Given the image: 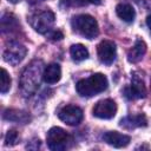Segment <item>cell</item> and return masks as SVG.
<instances>
[{
  "instance_id": "6da1fadb",
  "label": "cell",
  "mask_w": 151,
  "mask_h": 151,
  "mask_svg": "<svg viewBox=\"0 0 151 151\" xmlns=\"http://www.w3.org/2000/svg\"><path fill=\"white\" fill-rule=\"evenodd\" d=\"M42 63L40 60L32 61L22 72L20 77V88L25 96L34 93L40 84V77H42Z\"/></svg>"
},
{
  "instance_id": "7a4b0ae2",
  "label": "cell",
  "mask_w": 151,
  "mask_h": 151,
  "mask_svg": "<svg viewBox=\"0 0 151 151\" xmlns=\"http://www.w3.org/2000/svg\"><path fill=\"white\" fill-rule=\"evenodd\" d=\"M107 78L103 73H94L77 83L76 90L81 97H93L107 88Z\"/></svg>"
},
{
  "instance_id": "3957f363",
  "label": "cell",
  "mask_w": 151,
  "mask_h": 151,
  "mask_svg": "<svg viewBox=\"0 0 151 151\" xmlns=\"http://www.w3.org/2000/svg\"><path fill=\"white\" fill-rule=\"evenodd\" d=\"M71 25H72V28L77 33H79L80 35H83L87 39H93L99 33V27H98L97 20L88 14L74 15L71 20Z\"/></svg>"
},
{
  "instance_id": "277c9868",
  "label": "cell",
  "mask_w": 151,
  "mask_h": 151,
  "mask_svg": "<svg viewBox=\"0 0 151 151\" xmlns=\"http://www.w3.org/2000/svg\"><path fill=\"white\" fill-rule=\"evenodd\" d=\"M47 146L53 151H64L73 145V138L64 129L54 126L46 134Z\"/></svg>"
},
{
  "instance_id": "5b68a950",
  "label": "cell",
  "mask_w": 151,
  "mask_h": 151,
  "mask_svg": "<svg viewBox=\"0 0 151 151\" xmlns=\"http://www.w3.org/2000/svg\"><path fill=\"white\" fill-rule=\"evenodd\" d=\"M28 21L35 32L40 34H46L52 31V27L55 21V15L52 11L44 9V11H39L29 15Z\"/></svg>"
},
{
  "instance_id": "8992f818",
  "label": "cell",
  "mask_w": 151,
  "mask_h": 151,
  "mask_svg": "<svg viewBox=\"0 0 151 151\" xmlns=\"http://www.w3.org/2000/svg\"><path fill=\"white\" fill-rule=\"evenodd\" d=\"M27 54V48L19 41H11L4 51V60L13 66L20 64Z\"/></svg>"
},
{
  "instance_id": "52a82bcc",
  "label": "cell",
  "mask_w": 151,
  "mask_h": 151,
  "mask_svg": "<svg viewBox=\"0 0 151 151\" xmlns=\"http://www.w3.org/2000/svg\"><path fill=\"white\" fill-rule=\"evenodd\" d=\"M58 117L61 122L67 125H78L83 120V110L76 105H65L58 112Z\"/></svg>"
},
{
  "instance_id": "ba28073f",
  "label": "cell",
  "mask_w": 151,
  "mask_h": 151,
  "mask_svg": "<svg viewBox=\"0 0 151 151\" xmlns=\"http://www.w3.org/2000/svg\"><path fill=\"white\" fill-rule=\"evenodd\" d=\"M93 116L100 119H111L117 113V104L112 99L99 100L93 107Z\"/></svg>"
},
{
  "instance_id": "9c48e42d",
  "label": "cell",
  "mask_w": 151,
  "mask_h": 151,
  "mask_svg": "<svg viewBox=\"0 0 151 151\" xmlns=\"http://www.w3.org/2000/svg\"><path fill=\"white\" fill-rule=\"evenodd\" d=\"M124 96L130 100L144 98L146 96V88H145L144 81L138 74L134 73L132 76L131 84L124 88Z\"/></svg>"
},
{
  "instance_id": "30bf717a",
  "label": "cell",
  "mask_w": 151,
  "mask_h": 151,
  "mask_svg": "<svg viewBox=\"0 0 151 151\" xmlns=\"http://www.w3.org/2000/svg\"><path fill=\"white\" fill-rule=\"evenodd\" d=\"M97 53L99 60L105 65H111L117 55L116 44L111 40H103L97 46Z\"/></svg>"
},
{
  "instance_id": "8fae6325",
  "label": "cell",
  "mask_w": 151,
  "mask_h": 151,
  "mask_svg": "<svg viewBox=\"0 0 151 151\" xmlns=\"http://www.w3.org/2000/svg\"><path fill=\"white\" fill-rule=\"evenodd\" d=\"M103 139L106 144L120 149V147H125L129 145V143L131 142V138L127 134L120 133L118 131H109L106 133L103 134Z\"/></svg>"
},
{
  "instance_id": "7c38bea8",
  "label": "cell",
  "mask_w": 151,
  "mask_h": 151,
  "mask_svg": "<svg viewBox=\"0 0 151 151\" xmlns=\"http://www.w3.org/2000/svg\"><path fill=\"white\" fill-rule=\"evenodd\" d=\"M119 125H120L123 129L132 130V129H136V127L146 126V125H147V120H146V117L140 113V114L126 116V117L122 118L120 122H119Z\"/></svg>"
},
{
  "instance_id": "4fadbf2b",
  "label": "cell",
  "mask_w": 151,
  "mask_h": 151,
  "mask_svg": "<svg viewBox=\"0 0 151 151\" xmlns=\"http://www.w3.org/2000/svg\"><path fill=\"white\" fill-rule=\"evenodd\" d=\"M61 78V68L58 64L53 63L47 65L42 71V80L46 84H55Z\"/></svg>"
},
{
  "instance_id": "5bb4252c",
  "label": "cell",
  "mask_w": 151,
  "mask_h": 151,
  "mask_svg": "<svg viewBox=\"0 0 151 151\" xmlns=\"http://www.w3.org/2000/svg\"><path fill=\"white\" fill-rule=\"evenodd\" d=\"M4 119L9 120V122H15V123H20V124H27L31 120V117L27 112L21 111V110H17V109H8L4 112L2 114Z\"/></svg>"
},
{
  "instance_id": "9a60e30c",
  "label": "cell",
  "mask_w": 151,
  "mask_h": 151,
  "mask_svg": "<svg viewBox=\"0 0 151 151\" xmlns=\"http://www.w3.org/2000/svg\"><path fill=\"white\" fill-rule=\"evenodd\" d=\"M145 52H146V44L142 39H137L134 45L132 46V48L127 53V60L130 63H133V64L138 63L144 57Z\"/></svg>"
},
{
  "instance_id": "2e32d148",
  "label": "cell",
  "mask_w": 151,
  "mask_h": 151,
  "mask_svg": "<svg viewBox=\"0 0 151 151\" xmlns=\"http://www.w3.org/2000/svg\"><path fill=\"white\" fill-rule=\"evenodd\" d=\"M116 13L125 22H132L136 18V11L130 4H118L116 7Z\"/></svg>"
},
{
  "instance_id": "e0dca14e",
  "label": "cell",
  "mask_w": 151,
  "mask_h": 151,
  "mask_svg": "<svg viewBox=\"0 0 151 151\" xmlns=\"http://www.w3.org/2000/svg\"><path fill=\"white\" fill-rule=\"evenodd\" d=\"M19 26L17 18L11 13H5L1 18V31L2 32H12L15 31Z\"/></svg>"
},
{
  "instance_id": "ac0fdd59",
  "label": "cell",
  "mask_w": 151,
  "mask_h": 151,
  "mask_svg": "<svg viewBox=\"0 0 151 151\" xmlns=\"http://www.w3.org/2000/svg\"><path fill=\"white\" fill-rule=\"evenodd\" d=\"M70 54L74 61H83L88 58V50L81 44H74L70 48Z\"/></svg>"
},
{
  "instance_id": "d6986e66",
  "label": "cell",
  "mask_w": 151,
  "mask_h": 151,
  "mask_svg": "<svg viewBox=\"0 0 151 151\" xmlns=\"http://www.w3.org/2000/svg\"><path fill=\"white\" fill-rule=\"evenodd\" d=\"M101 0H60V5L65 8L71 6H86V5H99Z\"/></svg>"
},
{
  "instance_id": "ffe728a7",
  "label": "cell",
  "mask_w": 151,
  "mask_h": 151,
  "mask_svg": "<svg viewBox=\"0 0 151 151\" xmlns=\"http://www.w3.org/2000/svg\"><path fill=\"white\" fill-rule=\"evenodd\" d=\"M11 77L7 73V71L5 68H1V85H0V91L1 93H6L9 91L11 88Z\"/></svg>"
},
{
  "instance_id": "44dd1931",
  "label": "cell",
  "mask_w": 151,
  "mask_h": 151,
  "mask_svg": "<svg viewBox=\"0 0 151 151\" xmlns=\"http://www.w3.org/2000/svg\"><path fill=\"white\" fill-rule=\"evenodd\" d=\"M19 139H20L19 133L15 130H8V132L5 136V145L13 146V145L19 143Z\"/></svg>"
},
{
  "instance_id": "7402d4cb",
  "label": "cell",
  "mask_w": 151,
  "mask_h": 151,
  "mask_svg": "<svg viewBox=\"0 0 151 151\" xmlns=\"http://www.w3.org/2000/svg\"><path fill=\"white\" fill-rule=\"evenodd\" d=\"M50 38L52 39V40H61L63 38H64V34L60 32V31H51L50 32Z\"/></svg>"
},
{
  "instance_id": "603a6c76",
  "label": "cell",
  "mask_w": 151,
  "mask_h": 151,
  "mask_svg": "<svg viewBox=\"0 0 151 151\" xmlns=\"http://www.w3.org/2000/svg\"><path fill=\"white\" fill-rule=\"evenodd\" d=\"M146 25H147V27H149V29L151 32V14H149L147 18H146Z\"/></svg>"
},
{
  "instance_id": "cb8c5ba5",
  "label": "cell",
  "mask_w": 151,
  "mask_h": 151,
  "mask_svg": "<svg viewBox=\"0 0 151 151\" xmlns=\"http://www.w3.org/2000/svg\"><path fill=\"white\" fill-rule=\"evenodd\" d=\"M31 5H35V4H39V2H42V1H45V0H27Z\"/></svg>"
},
{
  "instance_id": "d4e9b609",
  "label": "cell",
  "mask_w": 151,
  "mask_h": 151,
  "mask_svg": "<svg viewBox=\"0 0 151 151\" xmlns=\"http://www.w3.org/2000/svg\"><path fill=\"white\" fill-rule=\"evenodd\" d=\"M9 2H12V4H18V2H20L21 0H8Z\"/></svg>"
}]
</instances>
